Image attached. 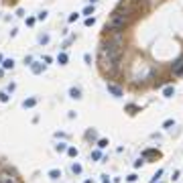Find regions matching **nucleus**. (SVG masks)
<instances>
[{
  "label": "nucleus",
  "instance_id": "1",
  "mask_svg": "<svg viewBox=\"0 0 183 183\" xmlns=\"http://www.w3.org/2000/svg\"><path fill=\"white\" fill-rule=\"evenodd\" d=\"M106 90L110 92L114 98H122V88H118V86H116V84H112V82H108V84H106Z\"/></svg>",
  "mask_w": 183,
  "mask_h": 183
},
{
  "label": "nucleus",
  "instance_id": "2",
  "mask_svg": "<svg viewBox=\"0 0 183 183\" xmlns=\"http://www.w3.org/2000/svg\"><path fill=\"white\" fill-rule=\"evenodd\" d=\"M171 73H173V75H183V57L177 59V61L171 65Z\"/></svg>",
  "mask_w": 183,
  "mask_h": 183
},
{
  "label": "nucleus",
  "instance_id": "3",
  "mask_svg": "<svg viewBox=\"0 0 183 183\" xmlns=\"http://www.w3.org/2000/svg\"><path fill=\"white\" fill-rule=\"evenodd\" d=\"M161 157V153L157 151V149H146V151H142V159H159Z\"/></svg>",
  "mask_w": 183,
  "mask_h": 183
},
{
  "label": "nucleus",
  "instance_id": "4",
  "mask_svg": "<svg viewBox=\"0 0 183 183\" xmlns=\"http://www.w3.org/2000/svg\"><path fill=\"white\" fill-rule=\"evenodd\" d=\"M0 183H18V181H16V177H12L10 173L2 171V173H0Z\"/></svg>",
  "mask_w": 183,
  "mask_h": 183
},
{
  "label": "nucleus",
  "instance_id": "5",
  "mask_svg": "<svg viewBox=\"0 0 183 183\" xmlns=\"http://www.w3.org/2000/svg\"><path fill=\"white\" fill-rule=\"evenodd\" d=\"M31 69H33V73H43L45 71V63H31Z\"/></svg>",
  "mask_w": 183,
  "mask_h": 183
},
{
  "label": "nucleus",
  "instance_id": "6",
  "mask_svg": "<svg viewBox=\"0 0 183 183\" xmlns=\"http://www.w3.org/2000/svg\"><path fill=\"white\" fill-rule=\"evenodd\" d=\"M67 59H69V57H67V53H65V51H61V53L57 55V63H59V65H65V63H67Z\"/></svg>",
  "mask_w": 183,
  "mask_h": 183
},
{
  "label": "nucleus",
  "instance_id": "7",
  "mask_svg": "<svg viewBox=\"0 0 183 183\" xmlns=\"http://www.w3.org/2000/svg\"><path fill=\"white\" fill-rule=\"evenodd\" d=\"M69 96H71L73 100H80V98H82V90H80V88H71V90H69Z\"/></svg>",
  "mask_w": 183,
  "mask_h": 183
},
{
  "label": "nucleus",
  "instance_id": "8",
  "mask_svg": "<svg viewBox=\"0 0 183 183\" xmlns=\"http://www.w3.org/2000/svg\"><path fill=\"white\" fill-rule=\"evenodd\" d=\"M14 67V59H2V69H12Z\"/></svg>",
  "mask_w": 183,
  "mask_h": 183
},
{
  "label": "nucleus",
  "instance_id": "9",
  "mask_svg": "<svg viewBox=\"0 0 183 183\" xmlns=\"http://www.w3.org/2000/svg\"><path fill=\"white\" fill-rule=\"evenodd\" d=\"M35 104H37V98H29V100L23 102V108H33Z\"/></svg>",
  "mask_w": 183,
  "mask_h": 183
},
{
  "label": "nucleus",
  "instance_id": "10",
  "mask_svg": "<svg viewBox=\"0 0 183 183\" xmlns=\"http://www.w3.org/2000/svg\"><path fill=\"white\" fill-rule=\"evenodd\" d=\"M173 94H175V88H173V86H167V88L163 90V96H165V98H171Z\"/></svg>",
  "mask_w": 183,
  "mask_h": 183
},
{
  "label": "nucleus",
  "instance_id": "11",
  "mask_svg": "<svg viewBox=\"0 0 183 183\" xmlns=\"http://www.w3.org/2000/svg\"><path fill=\"white\" fill-rule=\"evenodd\" d=\"M126 112H128V114H137V112H140V108L134 106V104H128V106H126Z\"/></svg>",
  "mask_w": 183,
  "mask_h": 183
},
{
  "label": "nucleus",
  "instance_id": "12",
  "mask_svg": "<svg viewBox=\"0 0 183 183\" xmlns=\"http://www.w3.org/2000/svg\"><path fill=\"white\" fill-rule=\"evenodd\" d=\"M71 173H73V175H80V173H82V165H80V163H73V165H71Z\"/></svg>",
  "mask_w": 183,
  "mask_h": 183
},
{
  "label": "nucleus",
  "instance_id": "13",
  "mask_svg": "<svg viewBox=\"0 0 183 183\" xmlns=\"http://www.w3.org/2000/svg\"><path fill=\"white\" fill-rule=\"evenodd\" d=\"M49 177H51V179H59V177H61V171H59V169H51V171H49Z\"/></svg>",
  "mask_w": 183,
  "mask_h": 183
},
{
  "label": "nucleus",
  "instance_id": "14",
  "mask_svg": "<svg viewBox=\"0 0 183 183\" xmlns=\"http://www.w3.org/2000/svg\"><path fill=\"white\" fill-rule=\"evenodd\" d=\"M86 138H88V140H96V138H98V132L92 128V130H88V132H86Z\"/></svg>",
  "mask_w": 183,
  "mask_h": 183
},
{
  "label": "nucleus",
  "instance_id": "15",
  "mask_svg": "<svg viewBox=\"0 0 183 183\" xmlns=\"http://www.w3.org/2000/svg\"><path fill=\"white\" fill-rule=\"evenodd\" d=\"M67 155H69V157H77V155H80V151H77L75 146H67Z\"/></svg>",
  "mask_w": 183,
  "mask_h": 183
},
{
  "label": "nucleus",
  "instance_id": "16",
  "mask_svg": "<svg viewBox=\"0 0 183 183\" xmlns=\"http://www.w3.org/2000/svg\"><path fill=\"white\" fill-rule=\"evenodd\" d=\"M108 144H110V142H108V138H100V140H98V149H106Z\"/></svg>",
  "mask_w": 183,
  "mask_h": 183
},
{
  "label": "nucleus",
  "instance_id": "17",
  "mask_svg": "<svg viewBox=\"0 0 183 183\" xmlns=\"http://www.w3.org/2000/svg\"><path fill=\"white\" fill-rule=\"evenodd\" d=\"M55 149H57L59 153H65V151H67V144H65V142H57V144H55Z\"/></svg>",
  "mask_w": 183,
  "mask_h": 183
},
{
  "label": "nucleus",
  "instance_id": "18",
  "mask_svg": "<svg viewBox=\"0 0 183 183\" xmlns=\"http://www.w3.org/2000/svg\"><path fill=\"white\" fill-rule=\"evenodd\" d=\"M171 126H175V120H171V118H169V120H165V122H163V128H167V130H169Z\"/></svg>",
  "mask_w": 183,
  "mask_h": 183
},
{
  "label": "nucleus",
  "instance_id": "19",
  "mask_svg": "<svg viewBox=\"0 0 183 183\" xmlns=\"http://www.w3.org/2000/svg\"><path fill=\"white\" fill-rule=\"evenodd\" d=\"M100 157H102V153H100V151H92V153H90V159H94V161H98Z\"/></svg>",
  "mask_w": 183,
  "mask_h": 183
},
{
  "label": "nucleus",
  "instance_id": "20",
  "mask_svg": "<svg viewBox=\"0 0 183 183\" xmlns=\"http://www.w3.org/2000/svg\"><path fill=\"white\" fill-rule=\"evenodd\" d=\"M161 175H163V171L159 169V171H157V173L153 175V179H151V183H157V181H159V177H161Z\"/></svg>",
  "mask_w": 183,
  "mask_h": 183
},
{
  "label": "nucleus",
  "instance_id": "21",
  "mask_svg": "<svg viewBox=\"0 0 183 183\" xmlns=\"http://www.w3.org/2000/svg\"><path fill=\"white\" fill-rule=\"evenodd\" d=\"M0 102H8V92H0Z\"/></svg>",
  "mask_w": 183,
  "mask_h": 183
},
{
  "label": "nucleus",
  "instance_id": "22",
  "mask_svg": "<svg viewBox=\"0 0 183 183\" xmlns=\"http://www.w3.org/2000/svg\"><path fill=\"white\" fill-rule=\"evenodd\" d=\"M37 18H39V20H45L47 18V10H41V12L37 14Z\"/></svg>",
  "mask_w": 183,
  "mask_h": 183
},
{
  "label": "nucleus",
  "instance_id": "23",
  "mask_svg": "<svg viewBox=\"0 0 183 183\" xmlns=\"http://www.w3.org/2000/svg\"><path fill=\"white\" fill-rule=\"evenodd\" d=\"M39 43H43V45L49 43V35H41V37H39Z\"/></svg>",
  "mask_w": 183,
  "mask_h": 183
},
{
  "label": "nucleus",
  "instance_id": "24",
  "mask_svg": "<svg viewBox=\"0 0 183 183\" xmlns=\"http://www.w3.org/2000/svg\"><path fill=\"white\" fill-rule=\"evenodd\" d=\"M94 23H96V18H94V16H88V18H86V27H92Z\"/></svg>",
  "mask_w": 183,
  "mask_h": 183
},
{
  "label": "nucleus",
  "instance_id": "25",
  "mask_svg": "<svg viewBox=\"0 0 183 183\" xmlns=\"http://www.w3.org/2000/svg\"><path fill=\"white\" fill-rule=\"evenodd\" d=\"M77 18H80V14H77V12H73V14H69V23H75Z\"/></svg>",
  "mask_w": 183,
  "mask_h": 183
},
{
  "label": "nucleus",
  "instance_id": "26",
  "mask_svg": "<svg viewBox=\"0 0 183 183\" xmlns=\"http://www.w3.org/2000/svg\"><path fill=\"white\" fill-rule=\"evenodd\" d=\"M84 14H88V16H90V14H94V6H86V10H84Z\"/></svg>",
  "mask_w": 183,
  "mask_h": 183
},
{
  "label": "nucleus",
  "instance_id": "27",
  "mask_svg": "<svg viewBox=\"0 0 183 183\" xmlns=\"http://www.w3.org/2000/svg\"><path fill=\"white\" fill-rule=\"evenodd\" d=\"M142 163H144V159H142V157H140V159H138V161H134V167H142Z\"/></svg>",
  "mask_w": 183,
  "mask_h": 183
},
{
  "label": "nucleus",
  "instance_id": "28",
  "mask_svg": "<svg viewBox=\"0 0 183 183\" xmlns=\"http://www.w3.org/2000/svg\"><path fill=\"white\" fill-rule=\"evenodd\" d=\"M126 181H130V183H132V181H137V175H134V173H130V175L126 177Z\"/></svg>",
  "mask_w": 183,
  "mask_h": 183
},
{
  "label": "nucleus",
  "instance_id": "29",
  "mask_svg": "<svg viewBox=\"0 0 183 183\" xmlns=\"http://www.w3.org/2000/svg\"><path fill=\"white\" fill-rule=\"evenodd\" d=\"M27 25H29V27H33V25H35V18H33V16H29V18H27Z\"/></svg>",
  "mask_w": 183,
  "mask_h": 183
},
{
  "label": "nucleus",
  "instance_id": "30",
  "mask_svg": "<svg viewBox=\"0 0 183 183\" xmlns=\"http://www.w3.org/2000/svg\"><path fill=\"white\" fill-rule=\"evenodd\" d=\"M84 61H86V63H92V57H90V53H86V55H84Z\"/></svg>",
  "mask_w": 183,
  "mask_h": 183
},
{
  "label": "nucleus",
  "instance_id": "31",
  "mask_svg": "<svg viewBox=\"0 0 183 183\" xmlns=\"http://www.w3.org/2000/svg\"><path fill=\"white\" fill-rule=\"evenodd\" d=\"M102 183H110V179H108V175H102Z\"/></svg>",
  "mask_w": 183,
  "mask_h": 183
},
{
  "label": "nucleus",
  "instance_id": "32",
  "mask_svg": "<svg viewBox=\"0 0 183 183\" xmlns=\"http://www.w3.org/2000/svg\"><path fill=\"white\" fill-rule=\"evenodd\" d=\"M84 183H92V179H86V181H84Z\"/></svg>",
  "mask_w": 183,
  "mask_h": 183
},
{
  "label": "nucleus",
  "instance_id": "33",
  "mask_svg": "<svg viewBox=\"0 0 183 183\" xmlns=\"http://www.w3.org/2000/svg\"><path fill=\"white\" fill-rule=\"evenodd\" d=\"M90 2H92V4H96V2H98V0H90Z\"/></svg>",
  "mask_w": 183,
  "mask_h": 183
},
{
  "label": "nucleus",
  "instance_id": "34",
  "mask_svg": "<svg viewBox=\"0 0 183 183\" xmlns=\"http://www.w3.org/2000/svg\"><path fill=\"white\" fill-rule=\"evenodd\" d=\"M0 61H2V55H0Z\"/></svg>",
  "mask_w": 183,
  "mask_h": 183
}]
</instances>
